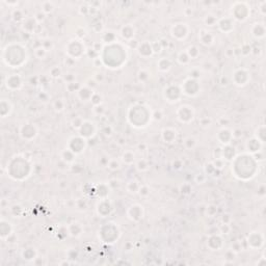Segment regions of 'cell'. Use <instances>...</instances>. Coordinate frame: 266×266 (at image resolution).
I'll list each match as a JSON object with an SVG mask.
<instances>
[{
  "label": "cell",
  "instance_id": "cell-30",
  "mask_svg": "<svg viewBox=\"0 0 266 266\" xmlns=\"http://www.w3.org/2000/svg\"><path fill=\"white\" fill-rule=\"evenodd\" d=\"M180 190H181L182 193H184V195H188V193L191 191V186H190L189 184H183L181 186Z\"/></svg>",
  "mask_w": 266,
  "mask_h": 266
},
{
  "label": "cell",
  "instance_id": "cell-34",
  "mask_svg": "<svg viewBox=\"0 0 266 266\" xmlns=\"http://www.w3.org/2000/svg\"><path fill=\"white\" fill-rule=\"evenodd\" d=\"M200 123H201L202 126H209L211 124V120H210V118H202V120L200 121Z\"/></svg>",
  "mask_w": 266,
  "mask_h": 266
},
{
  "label": "cell",
  "instance_id": "cell-27",
  "mask_svg": "<svg viewBox=\"0 0 266 266\" xmlns=\"http://www.w3.org/2000/svg\"><path fill=\"white\" fill-rule=\"evenodd\" d=\"M62 75V70L58 68V66H54V68L51 69L50 71V76L53 77V78H57Z\"/></svg>",
  "mask_w": 266,
  "mask_h": 266
},
{
  "label": "cell",
  "instance_id": "cell-6",
  "mask_svg": "<svg viewBox=\"0 0 266 266\" xmlns=\"http://www.w3.org/2000/svg\"><path fill=\"white\" fill-rule=\"evenodd\" d=\"M199 39L201 40V43L205 46H210L214 42V36L211 32H208L206 30H201L199 32Z\"/></svg>",
  "mask_w": 266,
  "mask_h": 266
},
{
  "label": "cell",
  "instance_id": "cell-19",
  "mask_svg": "<svg viewBox=\"0 0 266 266\" xmlns=\"http://www.w3.org/2000/svg\"><path fill=\"white\" fill-rule=\"evenodd\" d=\"M107 166H108L109 169L117 170V169H120V162H118L117 159H110V160H108Z\"/></svg>",
  "mask_w": 266,
  "mask_h": 266
},
{
  "label": "cell",
  "instance_id": "cell-31",
  "mask_svg": "<svg viewBox=\"0 0 266 266\" xmlns=\"http://www.w3.org/2000/svg\"><path fill=\"white\" fill-rule=\"evenodd\" d=\"M195 181L198 182V184H203L204 182L206 181V176H205L204 174H199V175H196Z\"/></svg>",
  "mask_w": 266,
  "mask_h": 266
},
{
  "label": "cell",
  "instance_id": "cell-5",
  "mask_svg": "<svg viewBox=\"0 0 266 266\" xmlns=\"http://www.w3.org/2000/svg\"><path fill=\"white\" fill-rule=\"evenodd\" d=\"M22 86V80L19 75L13 74L11 76L7 77L6 79V88L10 89H19Z\"/></svg>",
  "mask_w": 266,
  "mask_h": 266
},
{
  "label": "cell",
  "instance_id": "cell-32",
  "mask_svg": "<svg viewBox=\"0 0 266 266\" xmlns=\"http://www.w3.org/2000/svg\"><path fill=\"white\" fill-rule=\"evenodd\" d=\"M230 230H231V227H230V225H225V224H222V225L221 228H219V231H221V233H225V234H228L230 232Z\"/></svg>",
  "mask_w": 266,
  "mask_h": 266
},
{
  "label": "cell",
  "instance_id": "cell-9",
  "mask_svg": "<svg viewBox=\"0 0 266 266\" xmlns=\"http://www.w3.org/2000/svg\"><path fill=\"white\" fill-rule=\"evenodd\" d=\"M162 138L165 143H173L176 138V130L166 128L162 130Z\"/></svg>",
  "mask_w": 266,
  "mask_h": 266
},
{
  "label": "cell",
  "instance_id": "cell-36",
  "mask_svg": "<svg viewBox=\"0 0 266 266\" xmlns=\"http://www.w3.org/2000/svg\"><path fill=\"white\" fill-rule=\"evenodd\" d=\"M232 134H233V138H234V137H235V138H239V137L242 136V132H241L239 129H236L235 131H233Z\"/></svg>",
  "mask_w": 266,
  "mask_h": 266
},
{
  "label": "cell",
  "instance_id": "cell-11",
  "mask_svg": "<svg viewBox=\"0 0 266 266\" xmlns=\"http://www.w3.org/2000/svg\"><path fill=\"white\" fill-rule=\"evenodd\" d=\"M157 66L160 71L162 72H166L169 71L172 66V62H170L169 59L165 58V57H162L161 59H159V62H157Z\"/></svg>",
  "mask_w": 266,
  "mask_h": 266
},
{
  "label": "cell",
  "instance_id": "cell-2",
  "mask_svg": "<svg viewBox=\"0 0 266 266\" xmlns=\"http://www.w3.org/2000/svg\"><path fill=\"white\" fill-rule=\"evenodd\" d=\"M188 31L189 28L185 23H176L172 26V29H170L172 36L177 40L186 39V36H188Z\"/></svg>",
  "mask_w": 266,
  "mask_h": 266
},
{
  "label": "cell",
  "instance_id": "cell-10",
  "mask_svg": "<svg viewBox=\"0 0 266 266\" xmlns=\"http://www.w3.org/2000/svg\"><path fill=\"white\" fill-rule=\"evenodd\" d=\"M79 92V97L81 98L82 101H86V100H91V98L94 94L92 88H88V86H84V88H81L78 89Z\"/></svg>",
  "mask_w": 266,
  "mask_h": 266
},
{
  "label": "cell",
  "instance_id": "cell-17",
  "mask_svg": "<svg viewBox=\"0 0 266 266\" xmlns=\"http://www.w3.org/2000/svg\"><path fill=\"white\" fill-rule=\"evenodd\" d=\"M11 17H13V19H14V21H15V22H20V21H23V20H24V15H23V11L18 10V8L13 11Z\"/></svg>",
  "mask_w": 266,
  "mask_h": 266
},
{
  "label": "cell",
  "instance_id": "cell-7",
  "mask_svg": "<svg viewBox=\"0 0 266 266\" xmlns=\"http://www.w3.org/2000/svg\"><path fill=\"white\" fill-rule=\"evenodd\" d=\"M134 32H135V28L133 27L132 25H130V24L123 26L122 29H121V36H122L124 39L128 40V41H131V40H133Z\"/></svg>",
  "mask_w": 266,
  "mask_h": 266
},
{
  "label": "cell",
  "instance_id": "cell-29",
  "mask_svg": "<svg viewBox=\"0 0 266 266\" xmlns=\"http://www.w3.org/2000/svg\"><path fill=\"white\" fill-rule=\"evenodd\" d=\"M33 18L36 19V21L37 23H41V22L44 21V19H45V14L43 13V11H37V13L36 14V16H34Z\"/></svg>",
  "mask_w": 266,
  "mask_h": 266
},
{
  "label": "cell",
  "instance_id": "cell-3",
  "mask_svg": "<svg viewBox=\"0 0 266 266\" xmlns=\"http://www.w3.org/2000/svg\"><path fill=\"white\" fill-rule=\"evenodd\" d=\"M37 135V130L32 124H24L20 128V136L25 140H31Z\"/></svg>",
  "mask_w": 266,
  "mask_h": 266
},
{
  "label": "cell",
  "instance_id": "cell-13",
  "mask_svg": "<svg viewBox=\"0 0 266 266\" xmlns=\"http://www.w3.org/2000/svg\"><path fill=\"white\" fill-rule=\"evenodd\" d=\"M177 60H178V62L180 63V65H187V63L190 62V58H189L188 54L186 53V51H185V52L182 51V52L179 53Z\"/></svg>",
  "mask_w": 266,
  "mask_h": 266
},
{
  "label": "cell",
  "instance_id": "cell-21",
  "mask_svg": "<svg viewBox=\"0 0 266 266\" xmlns=\"http://www.w3.org/2000/svg\"><path fill=\"white\" fill-rule=\"evenodd\" d=\"M136 167H137L138 170H140V172H144V170H147L149 169V164L146 160H144V159H141V160H139L137 162Z\"/></svg>",
  "mask_w": 266,
  "mask_h": 266
},
{
  "label": "cell",
  "instance_id": "cell-35",
  "mask_svg": "<svg viewBox=\"0 0 266 266\" xmlns=\"http://www.w3.org/2000/svg\"><path fill=\"white\" fill-rule=\"evenodd\" d=\"M96 85H97V81L95 79H89L88 81V83H86V86L89 88H92H92H95Z\"/></svg>",
  "mask_w": 266,
  "mask_h": 266
},
{
  "label": "cell",
  "instance_id": "cell-24",
  "mask_svg": "<svg viewBox=\"0 0 266 266\" xmlns=\"http://www.w3.org/2000/svg\"><path fill=\"white\" fill-rule=\"evenodd\" d=\"M212 164L214 165L216 169H221L222 167L225 166V161L222 158H216L214 161L212 162Z\"/></svg>",
  "mask_w": 266,
  "mask_h": 266
},
{
  "label": "cell",
  "instance_id": "cell-1",
  "mask_svg": "<svg viewBox=\"0 0 266 266\" xmlns=\"http://www.w3.org/2000/svg\"><path fill=\"white\" fill-rule=\"evenodd\" d=\"M177 117L182 123H189L195 117L193 108L189 105H182L177 110Z\"/></svg>",
  "mask_w": 266,
  "mask_h": 266
},
{
  "label": "cell",
  "instance_id": "cell-14",
  "mask_svg": "<svg viewBox=\"0 0 266 266\" xmlns=\"http://www.w3.org/2000/svg\"><path fill=\"white\" fill-rule=\"evenodd\" d=\"M186 53L188 54L190 59H195L200 55V51L195 46H190V47H188V49L186 50Z\"/></svg>",
  "mask_w": 266,
  "mask_h": 266
},
{
  "label": "cell",
  "instance_id": "cell-23",
  "mask_svg": "<svg viewBox=\"0 0 266 266\" xmlns=\"http://www.w3.org/2000/svg\"><path fill=\"white\" fill-rule=\"evenodd\" d=\"M53 106L56 111H62L65 109V102L62 99H57L55 102L53 103Z\"/></svg>",
  "mask_w": 266,
  "mask_h": 266
},
{
  "label": "cell",
  "instance_id": "cell-26",
  "mask_svg": "<svg viewBox=\"0 0 266 266\" xmlns=\"http://www.w3.org/2000/svg\"><path fill=\"white\" fill-rule=\"evenodd\" d=\"M83 121L81 118H76L75 120H73V122H72V126L74 127L75 129H80L83 125Z\"/></svg>",
  "mask_w": 266,
  "mask_h": 266
},
{
  "label": "cell",
  "instance_id": "cell-16",
  "mask_svg": "<svg viewBox=\"0 0 266 266\" xmlns=\"http://www.w3.org/2000/svg\"><path fill=\"white\" fill-rule=\"evenodd\" d=\"M134 154H133L132 152H130V151H127V152H125L123 154V156H122V160L124 161V162L125 163H127V164H131L133 161H134Z\"/></svg>",
  "mask_w": 266,
  "mask_h": 266
},
{
  "label": "cell",
  "instance_id": "cell-4",
  "mask_svg": "<svg viewBox=\"0 0 266 266\" xmlns=\"http://www.w3.org/2000/svg\"><path fill=\"white\" fill-rule=\"evenodd\" d=\"M128 215L132 221H139L140 218H143V215H144L143 207H141L140 205H133V206L129 208Z\"/></svg>",
  "mask_w": 266,
  "mask_h": 266
},
{
  "label": "cell",
  "instance_id": "cell-33",
  "mask_svg": "<svg viewBox=\"0 0 266 266\" xmlns=\"http://www.w3.org/2000/svg\"><path fill=\"white\" fill-rule=\"evenodd\" d=\"M138 192H139L140 195L146 196V195H149V189H148V187H147V186H140L139 191H138Z\"/></svg>",
  "mask_w": 266,
  "mask_h": 266
},
{
  "label": "cell",
  "instance_id": "cell-15",
  "mask_svg": "<svg viewBox=\"0 0 266 266\" xmlns=\"http://www.w3.org/2000/svg\"><path fill=\"white\" fill-rule=\"evenodd\" d=\"M41 6H42V11H43L44 14H50V13H52V11H53V8H54L53 3H52V2H50V1H45V2H43Z\"/></svg>",
  "mask_w": 266,
  "mask_h": 266
},
{
  "label": "cell",
  "instance_id": "cell-20",
  "mask_svg": "<svg viewBox=\"0 0 266 266\" xmlns=\"http://www.w3.org/2000/svg\"><path fill=\"white\" fill-rule=\"evenodd\" d=\"M195 144H196V141L193 137H187L186 139L184 140V147L188 150L192 149L193 147L195 146Z\"/></svg>",
  "mask_w": 266,
  "mask_h": 266
},
{
  "label": "cell",
  "instance_id": "cell-28",
  "mask_svg": "<svg viewBox=\"0 0 266 266\" xmlns=\"http://www.w3.org/2000/svg\"><path fill=\"white\" fill-rule=\"evenodd\" d=\"M138 78H139L141 82H144L149 79V74L147 73L146 70H140L139 73H138Z\"/></svg>",
  "mask_w": 266,
  "mask_h": 266
},
{
  "label": "cell",
  "instance_id": "cell-18",
  "mask_svg": "<svg viewBox=\"0 0 266 266\" xmlns=\"http://www.w3.org/2000/svg\"><path fill=\"white\" fill-rule=\"evenodd\" d=\"M216 22H217V19L213 15H207L204 19V23L207 26H214L216 24Z\"/></svg>",
  "mask_w": 266,
  "mask_h": 266
},
{
  "label": "cell",
  "instance_id": "cell-12",
  "mask_svg": "<svg viewBox=\"0 0 266 266\" xmlns=\"http://www.w3.org/2000/svg\"><path fill=\"white\" fill-rule=\"evenodd\" d=\"M62 160L65 161L66 163H72L74 161V158H75V154L71 150H65L62 154Z\"/></svg>",
  "mask_w": 266,
  "mask_h": 266
},
{
  "label": "cell",
  "instance_id": "cell-25",
  "mask_svg": "<svg viewBox=\"0 0 266 266\" xmlns=\"http://www.w3.org/2000/svg\"><path fill=\"white\" fill-rule=\"evenodd\" d=\"M46 54H47V51H46L45 49L42 47V46H41V47H39V48L36 49V56L39 57L40 59L44 58V57L46 56Z\"/></svg>",
  "mask_w": 266,
  "mask_h": 266
},
{
  "label": "cell",
  "instance_id": "cell-22",
  "mask_svg": "<svg viewBox=\"0 0 266 266\" xmlns=\"http://www.w3.org/2000/svg\"><path fill=\"white\" fill-rule=\"evenodd\" d=\"M91 101L95 106H99L101 104V101H102V97H101V95L97 94V92H94L91 98Z\"/></svg>",
  "mask_w": 266,
  "mask_h": 266
},
{
  "label": "cell",
  "instance_id": "cell-8",
  "mask_svg": "<svg viewBox=\"0 0 266 266\" xmlns=\"http://www.w3.org/2000/svg\"><path fill=\"white\" fill-rule=\"evenodd\" d=\"M254 29H251V33L253 36L256 37V39H261V37H264L265 36V27L264 25L261 24V23H256L253 26Z\"/></svg>",
  "mask_w": 266,
  "mask_h": 266
}]
</instances>
